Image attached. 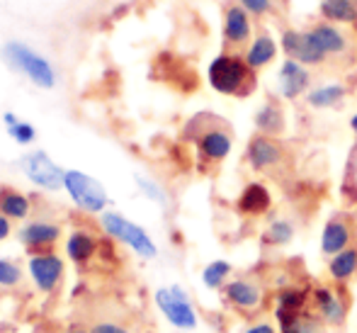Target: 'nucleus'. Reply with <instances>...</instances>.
<instances>
[{
    "label": "nucleus",
    "mask_w": 357,
    "mask_h": 333,
    "mask_svg": "<svg viewBox=\"0 0 357 333\" xmlns=\"http://www.w3.org/2000/svg\"><path fill=\"white\" fill-rule=\"evenodd\" d=\"M195 144H197V154L204 163H221V161L229 158L231 149H234V134L226 124H221V119L209 127H202L195 136Z\"/></svg>",
    "instance_id": "nucleus-9"
},
{
    "label": "nucleus",
    "mask_w": 357,
    "mask_h": 333,
    "mask_svg": "<svg viewBox=\"0 0 357 333\" xmlns=\"http://www.w3.org/2000/svg\"><path fill=\"white\" fill-rule=\"evenodd\" d=\"M5 129H8L10 139L17 141L20 146H29L34 139H37V129H34L29 122H22V119H17L13 127H5Z\"/></svg>",
    "instance_id": "nucleus-31"
},
{
    "label": "nucleus",
    "mask_w": 357,
    "mask_h": 333,
    "mask_svg": "<svg viewBox=\"0 0 357 333\" xmlns=\"http://www.w3.org/2000/svg\"><path fill=\"white\" fill-rule=\"evenodd\" d=\"M236 3H238L241 8H243L245 13L255 20L268 17V15L275 10V0H236Z\"/></svg>",
    "instance_id": "nucleus-32"
},
{
    "label": "nucleus",
    "mask_w": 357,
    "mask_h": 333,
    "mask_svg": "<svg viewBox=\"0 0 357 333\" xmlns=\"http://www.w3.org/2000/svg\"><path fill=\"white\" fill-rule=\"evenodd\" d=\"M296 236V226L291 219L287 216H275L265 231L260 234V244L268 246V249H282V246H289Z\"/></svg>",
    "instance_id": "nucleus-24"
},
{
    "label": "nucleus",
    "mask_w": 357,
    "mask_h": 333,
    "mask_svg": "<svg viewBox=\"0 0 357 333\" xmlns=\"http://www.w3.org/2000/svg\"><path fill=\"white\" fill-rule=\"evenodd\" d=\"M280 333H328V326L314 314V311H301L291 316H275Z\"/></svg>",
    "instance_id": "nucleus-22"
},
{
    "label": "nucleus",
    "mask_w": 357,
    "mask_h": 333,
    "mask_svg": "<svg viewBox=\"0 0 357 333\" xmlns=\"http://www.w3.org/2000/svg\"><path fill=\"white\" fill-rule=\"evenodd\" d=\"M355 154H357V146H355Z\"/></svg>",
    "instance_id": "nucleus-38"
},
{
    "label": "nucleus",
    "mask_w": 357,
    "mask_h": 333,
    "mask_svg": "<svg viewBox=\"0 0 357 333\" xmlns=\"http://www.w3.org/2000/svg\"><path fill=\"white\" fill-rule=\"evenodd\" d=\"M63 190L68 193L75 207L90 212V214H102L109 205L107 190L102 188V183L95 180L93 175L83 173V170H66Z\"/></svg>",
    "instance_id": "nucleus-5"
},
{
    "label": "nucleus",
    "mask_w": 357,
    "mask_h": 333,
    "mask_svg": "<svg viewBox=\"0 0 357 333\" xmlns=\"http://www.w3.org/2000/svg\"><path fill=\"white\" fill-rule=\"evenodd\" d=\"M311 90V71L294 59H284L278 68V93L284 100H296Z\"/></svg>",
    "instance_id": "nucleus-13"
},
{
    "label": "nucleus",
    "mask_w": 357,
    "mask_h": 333,
    "mask_svg": "<svg viewBox=\"0 0 357 333\" xmlns=\"http://www.w3.org/2000/svg\"><path fill=\"white\" fill-rule=\"evenodd\" d=\"M32 212V202L27 195L17 193V190H3L0 193V214L8 219H27Z\"/></svg>",
    "instance_id": "nucleus-27"
},
{
    "label": "nucleus",
    "mask_w": 357,
    "mask_h": 333,
    "mask_svg": "<svg viewBox=\"0 0 357 333\" xmlns=\"http://www.w3.org/2000/svg\"><path fill=\"white\" fill-rule=\"evenodd\" d=\"M0 59L10 71L22 73L29 83H34L42 90H52L56 85V68L49 64L47 57L34 52L32 47L22 42H8L0 49Z\"/></svg>",
    "instance_id": "nucleus-2"
},
{
    "label": "nucleus",
    "mask_w": 357,
    "mask_h": 333,
    "mask_svg": "<svg viewBox=\"0 0 357 333\" xmlns=\"http://www.w3.org/2000/svg\"><path fill=\"white\" fill-rule=\"evenodd\" d=\"M71 333H93V331H80V329H78V331H71Z\"/></svg>",
    "instance_id": "nucleus-37"
},
{
    "label": "nucleus",
    "mask_w": 357,
    "mask_h": 333,
    "mask_svg": "<svg viewBox=\"0 0 357 333\" xmlns=\"http://www.w3.org/2000/svg\"><path fill=\"white\" fill-rule=\"evenodd\" d=\"M95 249H98V241L88 231H71V236L66 239V256L78 265L88 263L93 258Z\"/></svg>",
    "instance_id": "nucleus-26"
},
{
    "label": "nucleus",
    "mask_w": 357,
    "mask_h": 333,
    "mask_svg": "<svg viewBox=\"0 0 357 333\" xmlns=\"http://www.w3.org/2000/svg\"><path fill=\"white\" fill-rule=\"evenodd\" d=\"M348 98V85L345 83H324V85H316L311 88L309 93L304 95L306 105L311 110H333V108H340Z\"/></svg>",
    "instance_id": "nucleus-19"
},
{
    "label": "nucleus",
    "mask_w": 357,
    "mask_h": 333,
    "mask_svg": "<svg viewBox=\"0 0 357 333\" xmlns=\"http://www.w3.org/2000/svg\"><path fill=\"white\" fill-rule=\"evenodd\" d=\"M311 309L328 329H343L350 314V302L340 285H319L311 290Z\"/></svg>",
    "instance_id": "nucleus-6"
},
{
    "label": "nucleus",
    "mask_w": 357,
    "mask_h": 333,
    "mask_svg": "<svg viewBox=\"0 0 357 333\" xmlns=\"http://www.w3.org/2000/svg\"><path fill=\"white\" fill-rule=\"evenodd\" d=\"M255 129L258 134H268V136H282L287 129V117H284V110L280 103L275 100H265L258 110H255Z\"/></svg>",
    "instance_id": "nucleus-21"
},
{
    "label": "nucleus",
    "mask_w": 357,
    "mask_h": 333,
    "mask_svg": "<svg viewBox=\"0 0 357 333\" xmlns=\"http://www.w3.org/2000/svg\"><path fill=\"white\" fill-rule=\"evenodd\" d=\"M13 234V224L5 214H0V241H5L8 236Z\"/></svg>",
    "instance_id": "nucleus-35"
},
{
    "label": "nucleus",
    "mask_w": 357,
    "mask_h": 333,
    "mask_svg": "<svg viewBox=\"0 0 357 333\" xmlns=\"http://www.w3.org/2000/svg\"><path fill=\"white\" fill-rule=\"evenodd\" d=\"M153 302L158 306V311L165 316L170 326H175L178 331H195L199 324L195 304L190 299L188 290L183 285H168L158 287L153 292Z\"/></svg>",
    "instance_id": "nucleus-4"
},
{
    "label": "nucleus",
    "mask_w": 357,
    "mask_h": 333,
    "mask_svg": "<svg viewBox=\"0 0 357 333\" xmlns=\"http://www.w3.org/2000/svg\"><path fill=\"white\" fill-rule=\"evenodd\" d=\"M93 333H132V331H127L124 326H119V324H112V321H102V324L95 326Z\"/></svg>",
    "instance_id": "nucleus-34"
},
{
    "label": "nucleus",
    "mask_w": 357,
    "mask_h": 333,
    "mask_svg": "<svg viewBox=\"0 0 357 333\" xmlns=\"http://www.w3.org/2000/svg\"><path fill=\"white\" fill-rule=\"evenodd\" d=\"M20 170L24 173V178L29 183H34L37 188L49 190V193H56L63 188V178H66V170L59 163H54L49 158L47 151H32V154H24L20 158Z\"/></svg>",
    "instance_id": "nucleus-7"
},
{
    "label": "nucleus",
    "mask_w": 357,
    "mask_h": 333,
    "mask_svg": "<svg viewBox=\"0 0 357 333\" xmlns=\"http://www.w3.org/2000/svg\"><path fill=\"white\" fill-rule=\"evenodd\" d=\"M280 49L287 54V59H294V61L304 64V66H324L328 59L326 54L311 42L309 32H301V29H284L282 37H280Z\"/></svg>",
    "instance_id": "nucleus-11"
},
{
    "label": "nucleus",
    "mask_w": 357,
    "mask_h": 333,
    "mask_svg": "<svg viewBox=\"0 0 357 333\" xmlns=\"http://www.w3.org/2000/svg\"><path fill=\"white\" fill-rule=\"evenodd\" d=\"M350 246H353V224L348 221V216L333 214L321 231V253L326 258H333L335 253L350 249Z\"/></svg>",
    "instance_id": "nucleus-16"
},
{
    "label": "nucleus",
    "mask_w": 357,
    "mask_h": 333,
    "mask_svg": "<svg viewBox=\"0 0 357 333\" xmlns=\"http://www.w3.org/2000/svg\"><path fill=\"white\" fill-rule=\"evenodd\" d=\"M22 282V267L8 258H0V287L3 290H13Z\"/></svg>",
    "instance_id": "nucleus-30"
},
{
    "label": "nucleus",
    "mask_w": 357,
    "mask_h": 333,
    "mask_svg": "<svg viewBox=\"0 0 357 333\" xmlns=\"http://www.w3.org/2000/svg\"><path fill=\"white\" fill-rule=\"evenodd\" d=\"M137 188H139V193L144 195L146 200H151L153 205H158V207H168V193H165L163 188H160L155 180H151V178H146V175H137Z\"/></svg>",
    "instance_id": "nucleus-29"
},
{
    "label": "nucleus",
    "mask_w": 357,
    "mask_h": 333,
    "mask_svg": "<svg viewBox=\"0 0 357 333\" xmlns=\"http://www.w3.org/2000/svg\"><path fill=\"white\" fill-rule=\"evenodd\" d=\"M17 236L27 249H47L61 239V226L52 224V221H27Z\"/></svg>",
    "instance_id": "nucleus-18"
},
{
    "label": "nucleus",
    "mask_w": 357,
    "mask_h": 333,
    "mask_svg": "<svg viewBox=\"0 0 357 333\" xmlns=\"http://www.w3.org/2000/svg\"><path fill=\"white\" fill-rule=\"evenodd\" d=\"M245 161L255 173H273L282 165L284 146L278 141V136L255 134L245 146Z\"/></svg>",
    "instance_id": "nucleus-10"
},
{
    "label": "nucleus",
    "mask_w": 357,
    "mask_h": 333,
    "mask_svg": "<svg viewBox=\"0 0 357 333\" xmlns=\"http://www.w3.org/2000/svg\"><path fill=\"white\" fill-rule=\"evenodd\" d=\"M238 333H280V329H275L270 321H250Z\"/></svg>",
    "instance_id": "nucleus-33"
},
{
    "label": "nucleus",
    "mask_w": 357,
    "mask_h": 333,
    "mask_svg": "<svg viewBox=\"0 0 357 333\" xmlns=\"http://www.w3.org/2000/svg\"><path fill=\"white\" fill-rule=\"evenodd\" d=\"M243 59H245V64L258 73V71L270 66V64L278 59V42L270 37V32H258L250 39L248 47H245Z\"/></svg>",
    "instance_id": "nucleus-17"
},
{
    "label": "nucleus",
    "mask_w": 357,
    "mask_h": 333,
    "mask_svg": "<svg viewBox=\"0 0 357 333\" xmlns=\"http://www.w3.org/2000/svg\"><path fill=\"white\" fill-rule=\"evenodd\" d=\"M27 270L34 287L44 295L59 290L63 280V260L56 253H32L27 260Z\"/></svg>",
    "instance_id": "nucleus-12"
},
{
    "label": "nucleus",
    "mask_w": 357,
    "mask_h": 333,
    "mask_svg": "<svg viewBox=\"0 0 357 333\" xmlns=\"http://www.w3.org/2000/svg\"><path fill=\"white\" fill-rule=\"evenodd\" d=\"M207 80L219 95L248 98L255 90V71L238 54H219L207 68Z\"/></svg>",
    "instance_id": "nucleus-1"
},
{
    "label": "nucleus",
    "mask_w": 357,
    "mask_h": 333,
    "mask_svg": "<svg viewBox=\"0 0 357 333\" xmlns=\"http://www.w3.org/2000/svg\"><path fill=\"white\" fill-rule=\"evenodd\" d=\"M100 226H102V231L109 239L119 241V244H124L127 249H132L139 258L153 260L155 256H158V246L151 239L149 231H146L144 226L134 224L127 216H122L119 212H102V214H100Z\"/></svg>",
    "instance_id": "nucleus-3"
},
{
    "label": "nucleus",
    "mask_w": 357,
    "mask_h": 333,
    "mask_svg": "<svg viewBox=\"0 0 357 333\" xmlns=\"http://www.w3.org/2000/svg\"><path fill=\"white\" fill-rule=\"evenodd\" d=\"M250 15L238 3L226 8L224 13V44L229 49H243L253 39V22Z\"/></svg>",
    "instance_id": "nucleus-15"
},
{
    "label": "nucleus",
    "mask_w": 357,
    "mask_h": 333,
    "mask_svg": "<svg viewBox=\"0 0 357 333\" xmlns=\"http://www.w3.org/2000/svg\"><path fill=\"white\" fill-rule=\"evenodd\" d=\"M226 304H231L236 311H243V314H255L265 306L268 299V292L260 285L258 280H250V277H231L229 282L221 290Z\"/></svg>",
    "instance_id": "nucleus-8"
},
{
    "label": "nucleus",
    "mask_w": 357,
    "mask_h": 333,
    "mask_svg": "<svg viewBox=\"0 0 357 333\" xmlns=\"http://www.w3.org/2000/svg\"><path fill=\"white\" fill-rule=\"evenodd\" d=\"M306 32H309L311 42L326 54V59L350 54V47H353V44H350V34L345 32L340 24L326 22L324 20V22H316L314 27H309Z\"/></svg>",
    "instance_id": "nucleus-14"
},
{
    "label": "nucleus",
    "mask_w": 357,
    "mask_h": 333,
    "mask_svg": "<svg viewBox=\"0 0 357 333\" xmlns=\"http://www.w3.org/2000/svg\"><path fill=\"white\" fill-rule=\"evenodd\" d=\"M231 272H234V265L229 263V260L219 258V260H212V263H207L202 267V285L207 287V290L212 292H219L224 290V285L231 280Z\"/></svg>",
    "instance_id": "nucleus-28"
},
{
    "label": "nucleus",
    "mask_w": 357,
    "mask_h": 333,
    "mask_svg": "<svg viewBox=\"0 0 357 333\" xmlns=\"http://www.w3.org/2000/svg\"><path fill=\"white\" fill-rule=\"evenodd\" d=\"M236 207L245 216H263L273 207V195L263 183H248L243 188V193L238 195Z\"/></svg>",
    "instance_id": "nucleus-20"
},
{
    "label": "nucleus",
    "mask_w": 357,
    "mask_h": 333,
    "mask_svg": "<svg viewBox=\"0 0 357 333\" xmlns=\"http://www.w3.org/2000/svg\"><path fill=\"white\" fill-rule=\"evenodd\" d=\"M321 17L333 24H355L357 22V3L355 0H321Z\"/></svg>",
    "instance_id": "nucleus-25"
},
{
    "label": "nucleus",
    "mask_w": 357,
    "mask_h": 333,
    "mask_svg": "<svg viewBox=\"0 0 357 333\" xmlns=\"http://www.w3.org/2000/svg\"><path fill=\"white\" fill-rule=\"evenodd\" d=\"M357 275V246L335 253L333 258H328V277L335 285H348L350 280Z\"/></svg>",
    "instance_id": "nucleus-23"
},
{
    "label": "nucleus",
    "mask_w": 357,
    "mask_h": 333,
    "mask_svg": "<svg viewBox=\"0 0 357 333\" xmlns=\"http://www.w3.org/2000/svg\"><path fill=\"white\" fill-rule=\"evenodd\" d=\"M350 129H353V134L357 136V112L353 114V117H350Z\"/></svg>",
    "instance_id": "nucleus-36"
}]
</instances>
